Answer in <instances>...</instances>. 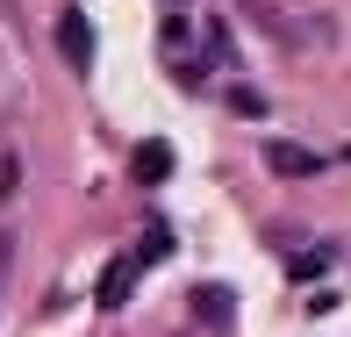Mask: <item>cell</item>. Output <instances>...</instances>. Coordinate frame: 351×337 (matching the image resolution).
Listing matches in <instances>:
<instances>
[{
  "instance_id": "obj_1",
  "label": "cell",
  "mask_w": 351,
  "mask_h": 337,
  "mask_svg": "<svg viewBox=\"0 0 351 337\" xmlns=\"http://www.w3.org/2000/svg\"><path fill=\"white\" fill-rule=\"evenodd\" d=\"M265 165H273L280 180H315V172H330V158H323V151H308V143L265 137Z\"/></svg>"
},
{
  "instance_id": "obj_2",
  "label": "cell",
  "mask_w": 351,
  "mask_h": 337,
  "mask_svg": "<svg viewBox=\"0 0 351 337\" xmlns=\"http://www.w3.org/2000/svg\"><path fill=\"white\" fill-rule=\"evenodd\" d=\"M58 58H65L72 72H93V22H86V8L58 14Z\"/></svg>"
},
{
  "instance_id": "obj_3",
  "label": "cell",
  "mask_w": 351,
  "mask_h": 337,
  "mask_svg": "<svg viewBox=\"0 0 351 337\" xmlns=\"http://www.w3.org/2000/svg\"><path fill=\"white\" fill-rule=\"evenodd\" d=\"M201 51H208L215 72H244V58H237V43H230V22H201Z\"/></svg>"
},
{
  "instance_id": "obj_4",
  "label": "cell",
  "mask_w": 351,
  "mask_h": 337,
  "mask_svg": "<svg viewBox=\"0 0 351 337\" xmlns=\"http://www.w3.org/2000/svg\"><path fill=\"white\" fill-rule=\"evenodd\" d=\"M222 108H230V115H244V122H265V115H273V101H265L258 86H237V79L222 86Z\"/></svg>"
},
{
  "instance_id": "obj_5",
  "label": "cell",
  "mask_w": 351,
  "mask_h": 337,
  "mask_svg": "<svg viewBox=\"0 0 351 337\" xmlns=\"http://www.w3.org/2000/svg\"><path fill=\"white\" fill-rule=\"evenodd\" d=\"M136 266L143 259H115L101 272V309H122V301H130V280H136Z\"/></svg>"
},
{
  "instance_id": "obj_6",
  "label": "cell",
  "mask_w": 351,
  "mask_h": 337,
  "mask_svg": "<svg viewBox=\"0 0 351 337\" xmlns=\"http://www.w3.org/2000/svg\"><path fill=\"white\" fill-rule=\"evenodd\" d=\"M165 172H172V143H136V180L158 187Z\"/></svg>"
},
{
  "instance_id": "obj_7",
  "label": "cell",
  "mask_w": 351,
  "mask_h": 337,
  "mask_svg": "<svg viewBox=\"0 0 351 337\" xmlns=\"http://www.w3.org/2000/svg\"><path fill=\"white\" fill-rule=\"evenodd\" d=\"M136 259H143V266H158V259H172V237L158 230V222H151V237H143V244H136Z\"/></svg>"
},
{
  "instance_id": "obj_8",
  "label": "cell",
  "mask_w": 351,
  "mask_h": 337,
  "mask_svg": "<svg viewBox=\"0 0 351 337\" xmlns=\"http://www.w3.org/2000/svg\"><path fill=\"white\" fill-rule=\"evenodd\" d=\"M330 259H337L330 244H323V251H301V259H294V280H308V272H330Z\"/></svg>"
},
{
  "instance_id": "obj_9",
  "label": "cell",
  "mask_w": 351,
  "mask_h": 337,
  "mask_svg": "<svg viewBox=\"0 0 351 337\" xmlns=\"http://www.w3.org/2000/svg\"><path fill=\"white\" fill-rule=\"evenodd\" d=\"M14 187H22V158H14V151H0V201H8Z\"/></svg>"
},
{
  "instance_id": "obj_10",
  "label": "cell",
  "mask_w": 351,
  "mask_h": 337,
  "mask_svg": "<svg viewBox=\"0 0 351 337\" xmlns=\"http://www.w3.org/2000/svg\"><path fill=\"white\" fill-rule=\"evenodd\" d=\"M158 36H165V51H186V36H194V29H186V22H180V14H172V22H165V29H158Z\"/></svg>"
},
{
  "instance_id": "obj_11",
  "label": "cell",
  "mask_w": 351,
  "mask_h": 337,
  "mask_svg": "<svg viewBox=\"0 0 351 337\" xmlns=\"http://www.w3.org/2000/svg\"><path fill=\"white\" fill-rule=\"evenodd\" d=\"M8 266H14V230L0 222V280H8Z\"/></svg>"
}]
</instances>
